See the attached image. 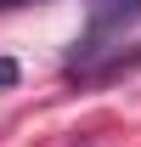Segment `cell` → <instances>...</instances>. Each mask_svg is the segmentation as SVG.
<instances>
[{
  "label": "cell",
  "mask_w": 141,
  "mask_h": 147,
  "mask_svg": "<svg viewBox=\"0 0 141 147\" xmlns=\"http://www.w3.org/2000/svg\"><path fill=\"white\" fill-rule=\"evenodd\" d=\"M141 17V0H90V34H107V28H124V23Z\"/></svg>",
  "instance_id": "cell-1"
},
{
  "label": "cell",
  "mask_w": 141,
  "mask_h": 147,
  "mask_svg": "<svg viewBox=\"0 0 141 147\" xmlns=\"http://www.w3.org/2000/svg\"><path fill=\"white\" fill-rule=\"evenodd\" d=\"M0 85H17V62L11 57H0Z\"/></svg>",
  "instance_id": "cell-2"
}]
</instances>
